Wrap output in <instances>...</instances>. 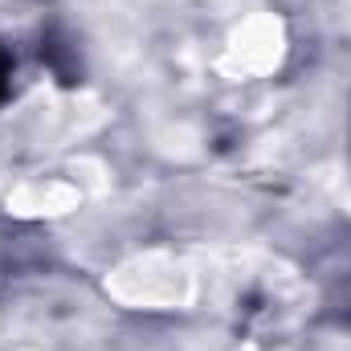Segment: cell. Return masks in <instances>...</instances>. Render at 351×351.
Here are the masks:
<instances>
[{"mask_svg":"<svg viewBox=\"0 0 351 351\" xmlns=\"http://www.w3.org/2000/svg\"><path fill=\"white\" fill-rule=\"evenodd\" d=\"M196 269L172 254H143L106 278V294L135 311H180L196 302Z\"/></svg>","mask_w":351,"mask_h":351,"instance_id":"1","label":"cell"},{"mask_svg":"<svg viewBox=\"0 0 351 351\" xmlns=\"http://www.w3.org/2000/svg\"><path fill=\"white\" fill-rule=\"evenodd\" d=\"M282 49H286V33H282V21L269 16V12H258V16H245L233 37H229V53L221 62L225 74H269L278 62H282Z\"/></svg>","mask_w":351,"mask_h":351,"instance_id":"2","label":"cell"},{"mask_svg":"<svg viewBox=\"0 0 351 351\" xmlns=\"http://www.w3.org/2000/svg\"><path fill=\"white\" fill-rule=\"evenodd\" d=\"M82 188L66 184V180H33L8 192V213L16 217H62L70 208H78Z\"/></svg>","mask_w":351,"mask_h":351,"instance_id":"3","label":"cell"}]
</instances>
